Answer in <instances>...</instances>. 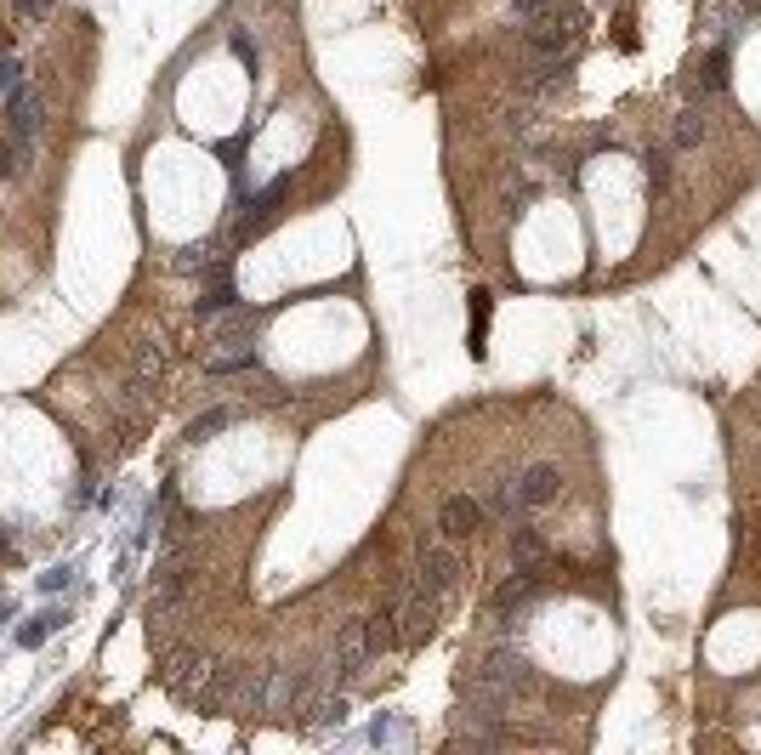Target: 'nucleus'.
Masks as SVG:
<instances>
[{"label": "nucleus", "mask_w": 761, "mask_h": 755, "mask_svg": "<svg viewBox=\"0 0 761 755\" xmlns=\"http://www.w3.org/2000/svg\"><path fill=\"white\" fill-rule=\"evenodd\" d=\"M392 625H398V648H421L426 636L438 631V614H443V597H432V591H421V585L409 580L392 591Z\"/></svg>", "instance_id": "nucleus-1"}, {"label": "nucleus", "mask_w": 761, "mask_h": 755, "mask_svg": "<svg viewBox=\"0 0 761 755\" xmlns=\"http://www.w3.org/2000/svg\"><path fill=\"white\" fill-rule=\"evenodd\" d=\"M466 665L478 670L483 682H495V687H506V693H529L540 676H534V665H529V653L517 648V642H495V648L483 653V659H466Z\"/></svg>", "instance_id": "nucleus-2"}, {"label": "nucleus", "mask_w": 761, "mask_h": 755, "mask_svg": "<svg viewBox=\"0 0 761 755\" xmlns=\"http://www.w3.org/2000/svg\"><path fill=\"white\" fill-rule=\"evenodd\" d=\"M284 194H290V176H273L262 194H239V216H233V233H228V250L250 245L256 233L273 222V211L284 205Z\"/></svg>", "instance_id": "nucleus-3"}, {"label": "nucleus", "mask_w": 761, "mask_h": 755, "mask_svg": "<svg viewBox=\"0 0 761 755\" xmlns=\"http://www.w3.org/2000/svg\"><path fill=\"white\" fill-rule=\"evenodd\" d=\"M461 557H455V551H449V545H421V551H415V585H421V591H432V597H455V585H461Z\"/></svg>", "instance_id": "nucleus-4"}, {"label": "nucleus", "mask_w": 761, "mask_h": 755, "mask_svg": "<svg viewBox=\"0 0 761 755\" xmlns=\"http://www.w3.org/2000/svg\"><path fill=\"white\" fill-rule=\"evenodd\" d=\"M534 597H540V574H523V568H512V580L500 585L495 602H489V608H495V625H500V631H512L517 614H523Z\"/></svg>", "instance_id": "nucleus-5"}, {"label": "nucleus", "mask_w": 761, "mask_h": 755, "mask_svg": "<svg viewBox=\"0 0 761 755\" xmlns=\"http://www.w3.org/2000/svg\"><path fill=\"white\" fill-rule=\"evenodd\" d=\"M727 69H733L727 46H716V52L699 57V63L688 69V97H693V103H710V97H722V91H727Z\"/></svg>", "instance_id": "nucleus-6"}, {"label": "nucleus", "mask_w": 761, "mask_h": 755, "mask_svg": "<svg viewBox=\"0 0 761 755\" xmlns=\"http://www.w3.org/2000/svg\"><path fill=\"white\" fill-rule=\"evenodd\" d=\"M313 693L307 670H290V665H267V710H301Z\"/></svg>", "instance_id": "nucleus-7"}, {"label": "nucleus", "mask_w": 761, "mask_h": 755, "mask_svg": "<svg viewBox=\"0 0 761 755\" xmlns=\"http://www.w3.org/2000/svg\"><path fill=\"white\" fill-rule=\"evenodd\" d=\"M483 523H489V511H483V500H472V494H449L443 511H438V528L449 540H466V534H478Z\"/></svg>", "instance_id": "nucleus-8"}, {"label": "nucleus", "mask_w": 761, "mask_h": 755, "mask_svg": "<svg viewBox=\"0 0 761 755\" xmlns=\"http://www.w3.org/2000/svg\"><path fill=\"white\" fill-rule=\"evenodd\" d=\"M563 494V472L551 466V460H534L529 472L517 477V500H523V511H534V506H551Z\"/></svg>", "instance_id": "nucleus-9"}, {"label": "nucleus", "mask_w": 761, "mask_h": 755, "mask_svg": "<svg viewBox=\"0 0 761 755\" xmlns=\"http://www.w3.org/2000/svg\"><path fill=\"white\" fill-rule=\"evenodd\" d=\"M705 142H710V108L688 103L671 120V154H693V148H705Z\"/></svg>", "instance_id": "nucleus-10"}, {"label": "nucleus", "mask_w": 761, "mask_h": 755, "mask_svg": "<svg viewBox=\"0 0 761 755\" xmlns=\"http://www.w3.org/2000/svg\"><path fill=\"white\" fill-rule=\"evenodd\" d=\"M40 120H46V108H40V91L35 86H12V91H6V125H12L18 137H35Z\"/></svg>", "instance_id": "nucleus-11"}, {"label": "nucleus", "mask_w": 761, "mask_h": 755, "mask_svg": "<svg viewBox=\"0 0 761 755\" xmlns=\"http://www.w3.org/2000/svg\"><path fill=\"white\" fill-rule=\"evenodd\" d=\"M546 562H551V551H546V540H540V528H529L523 517L512 523V568H523V574H546Z\"/></svg>", "instance_id": "nucleus-12"}, {"label": "nucleus", "mask_w": 761, "mask_h": 755, "mask_svg": "<svg viewBox=\"0 0 761 755\" xmlns=\"http://www.w3.org/2000/svg\"><path fill=\"white\" fill-rule=\"evenodd\" d=\"M370 642H364V619H353V625H341L336 636V670L341 676H358V670H370Z\"/></svg>", "instance_id": "nucleus-13"}, {"label": "nucleus", "mask_w": 761, "mask_h": 755, "mask_svg": "<svg viewBox=\"0 0 761 755\" xmlns=\"http://www.w3.org/2000/svg\"><path fill=\"white\" fill-rule=\"evenodd\" d=\"M347 710H353V704H347V693H319V699L307 693V704H301V727H313V733H324V727H341V721H347Z\"/></svg>", "instance_id": "nucleus-14"}, {"label": "nucleus", "mask_w": 761, "mask_h": 755, "mask_svg": "<svg viewBox=\"0 0 761 755\" xmlns=\"http://www.w3.org/2000/svg\"><path fill=\"white\" fill-rule=\"evenodd\" d=\"M637 165H642V176H648V194L654 199H665L671 194V142H648V148H642L637 154Z\"/></svg>", "instance_id": "nucleus-15"}, {"label": "nucleus", "mask_w": 761, "mask_h": 755, "mask_svg": "<svg viewBox=\"0 0 761 755\" xmlns=\"http://www.w3.org/2000/svg\"><path fill=\"white\" fill-rule=\"evenodd\" d=\"M233 421H239V409H233V404H216V409H205V415H194L182 438H188V443L199 449V443H216V438H222V432H228Z\"/></svg>", "instance_id": "nucleus-16"}, {"label": "nucleus", "mask_w": 761, "mask_h": 755, "mask_svg": "<svg viewBox=\"0 0 761 755\" xmlns=\"http://www.w3.org/2000/svg\"><path fill=\"white\" fill-rule=\"evenodd\" d=\"M239 307V290H233V279H211L205 290H199V301H194V313L211 324V318H222V313H233Z\"/></svg>", "instance_id": "nucleus-17"}, {"label": "nucleus", "mask_w": 761, "mask_h": 755, "mask_svg": "<svg viewBox=\"0 0 761 755\" xmlns=\"http://www.w3.org/2000/svg\"><path fill=\"white\" fill-rule=\"evenodd\" d=\"M483 511H489V517H500V523H517V517H523L517 483H489V494H483Z\"/></svg>", "instance_id": "nucleus-18"}, {"label": "nucleus", "mask_w": 761, "mask_h": 755, "mask_svg": "<svg viewBox=\"0 0 761 755\" xmlns=\"http://www.w3.org/2000/svg\"><path fill=\"white\" fill-rule=\"evenodd\" d=\"M256 364H262L256 347H239V352H228V358H205V375L222 381V375H245V369H256Z\"/></svg>", "instance_id": "nucleus-19"}, {"label": "nucleus", "mask_w": 761, "mask_h": 755, "mask_svg": "<svg viewBox=\"0 0 761 755\" xmlns=\"http://www.w3.org/2000/svg\"><path fill=\"white\" fill-rule=\"evenodd\" d=\"M29 148H35V137H18V131L0 142V176H18L29 165Z\"/></svg>", "instance_id": "nucleus-20"}, {"label": "nucleus", "mask_w": 761, "mask_h": 755, "mask_svg": "<svg viewBox=\"0 0 761 755\" xmlns=\"http://www.w3.org/2000/svg\"><path fill=\"white\" fill-rule=\"evenodd\" d=\"M489 341V290H472V358H483Z\"/></svg>", "instance_id": "nucleus-21"}, {"label": "nucleus", "mask_w": 761, "mask_h": 755, "mask_svg": "<svg viewBox=\"0 0 761 755\" xmlns=\"http://www.w3.org/2000/svg\"><path fill=\"white\" fill-rule=\"evenodd\" d=\"M228 46H233V57L245 63V74H262V46H256V35H250V29H233Z\"/></svg>", "instance_id": "nucleus-22"}, {"label": "nucleus", "mask_w": 761, "mask_h": 755, "mask_svg": "<svg viewBox=\"0 0 761 755\" xmlns=\"http://www.w3.org/2000/svg\"><path fill=\"white\" fill-rule=\"evenodd\" d=\"M250 142H256V131H239V137L216 142V159H228V171L239 176V171H245V165H239V159H245V148H250Z\"/></svg>", "instance_id": "nucleus-23"}, {"label": "nucleus", "mask_w": 761, "mask_h": 755, "mask_svg": "<svg viewBox=\"0 0 761 755\" xmlns=\"http://www.w3.org/2000/svg\"><path fill=\"white\" fill-rule=\"evenodd\" d=\"M46 636H57V625H52V619H46V614H35V619H29V625H18V648H40Z\"/></svg>", "instance_id": "nucleus-24"}, {"label": "nucleus", "mask_w": 761, "mask_h": 755, "mask_svg": "<svg viewBox=\"0 0 761 755\" xmlns=\"http://www.w3.org/2000/svg\"><path fill=\"white\" fill-rule=\"evenodd\" d=\"M211 262H216L211 245H182V250H177V267H182V273H205Z\"/></svg>", "instance_id": "nucleus-25"}, {"label": "nucleus", "mask_w": 761, "mask_h": 755, "mask_svg": "<svg viewBox=\"0 0 761 755\" xmlns=\"http://www.w3.org/2000/svg\"><path fill=\"white\" fill-rule=\"evenodd\" d=\"M551 6H563V0H512V18L517 23H534V18H546Z\"/></svg>", "instance_id": "nucleus-26"}, {"label": "nucleus", "mask_w": 761, "mask_h": 755, "mask_svg": "<svg viewBox=\"0 0 761 755\" xmlns=\"http://www.w3.org/2000/svg\"><path fill=\"white\" fill-rule=\"evenodd\" d=\"M370 738H375V744H392V738H409V721H392V716H381V721H375V727H370Z\"/></svg>", "instance_id": "nucleus-27"}, {"label": "nucleus", "mask_w": 761, "mask_h": 755, "mask_svg": "<svg viewBox=\"0 0 761 755\" xmlns=\"http://www.w3.org/2000/svg\"><path fill=\"white\" fill-rule=\"evenodd\" d=\"M69 580H74V562H57V568H46V574H40V591H63Z\"/></svg>", "instance_id": "nucleus-28"}, {"label": "nucleus", "mask_w": 761, "mask_h": 755, "mask_svg": "<svg viewBox=\"0 0 761 755\" xmlns=\"http://www.w3.org/2000/svg\"><path fill=\"white\" fill-rule=\"evenodd\" d=\"M12 86H23V63L18 57H0V91H12Z\"/></svg>", "instance_id": "nucleus-29"}, {"label": "nucleus", "mask_w": 761, "mask_h": 755, "mask_svg": "<svg viewBox=\"0 0 761 755\" xmlns=\"http://www.w3.org/2000/svg\"><path fill=\"white\" fill-rule=\"evenodd\" d=\"M534 194H540L534 182H523V188H512V194H506V211H529V205H534Z\"/></svg>", "instance_id": "nucleus-30"}, {"label": "nucleus", "mask_w": 761, "mask_h": 755, "mask_svg": "<svg viewBox=\"0 0 761 755\" xmlns=\"http://www.w3.org/2000/svg\"><path fill=\"white\" fill-rule=\"evenodd\" d=\"M12 6H18L23 18H46L52 12V0H12Z\"/></svg>", "instance_id": "nucleus-31"}, {"label": "nucleus", "mask_w": 761, "mask_h": 755, "mask_svg": "<svg viewBox=\"0 0 761 755\" xmlns=\"http://www.w3.org/2000/svg\"><path fill=\"white\" fill-rule=\"evenodd\" d=\"M91 483H97V477H80V489H74V500H69L74 511H80V506H86V500H91V494H97V489H91Z\"/></svg>", "instance_id": "nucleus-32"}, {"label": "nucleus", "mask_w": 761, "mask_h": 755, "mask_svg": "<svg viewBox=\"0 0 761 755\" xmlns=\"http://www.w3.org/2000/svg\"><path fill=\"white\" fill-rule=\"evenodd\" d=\"M6 551H12V534H6V523H0V557H6Z\"/></svg>", "instance_id": "nucleus-33"}, {"label": "nucleus", "mask_w": 761, "mask_h": 755, "mask_svg": "<svg viewBox=\"0 0 761 755\" xmlns=\"http://www.w3.org/2000/svg\"><path fill=\"white\" fill-rule=\"evenodd\" d=\"M6 619H12V602H0V625H6Z\"/></svg>", "instance_id": "nucleus-34"}]
</instances>
